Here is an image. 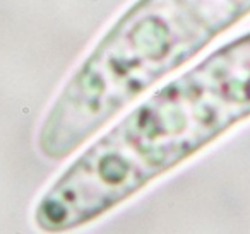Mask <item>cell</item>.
<instances>
[{"label":"cell","instance_id":"1","mask_svg":"<svg viewBox=\"0 0 250 234\" xmlns=\"http://www.w3.org/2000/svg\"><path fill=\"white\" fill-rule=\"evenodd\" d=\"M250 118V31L137 104L88 147L36 209L47 231L81 226Z\"/></svg>","mask_w":250,"mask_h":234},{"label":"cell","instance_id":"2","mask_svg":"<svg viewBox=\"0 0 250 234\" xmlns=\"http://www.w3.org/2000/svg\"><path fill=\"white\" fill-rule=\"evenodd\" d=\"M250 16V0H136L98 38L52 104L39 150L64 159L156 82Z\"/></svg>","mask_w":250,"mask_h":234}]
</instances>
